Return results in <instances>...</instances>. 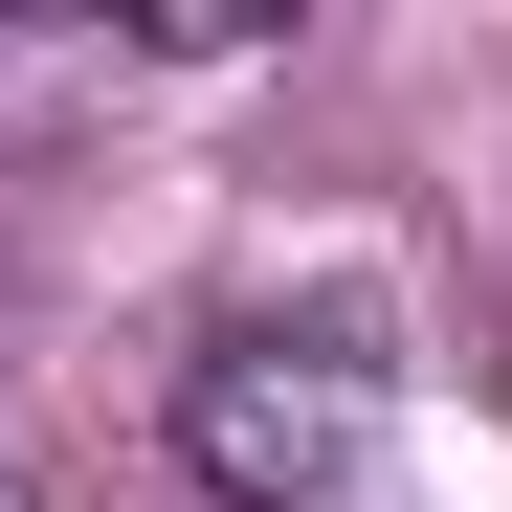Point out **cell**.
Returning <instances> with one entry per match:
<instances>
[{
  "label": "cell",
  "instance_id": "obj_1",
  "mask_svg": "<svg viewBox=\"0 0 512 512\" xmlns=\"http://www.w3.org/2000/svg\"><path fill=\"white\" fill-rule=\"evenodd\" d=\"M179 446H201L245 512H490V446H446L423 379H401V357H334V334H245V357H201Z\"/></svg>",
  "mask_w": 512,
  "mask_h": 512
}]
</instances>
